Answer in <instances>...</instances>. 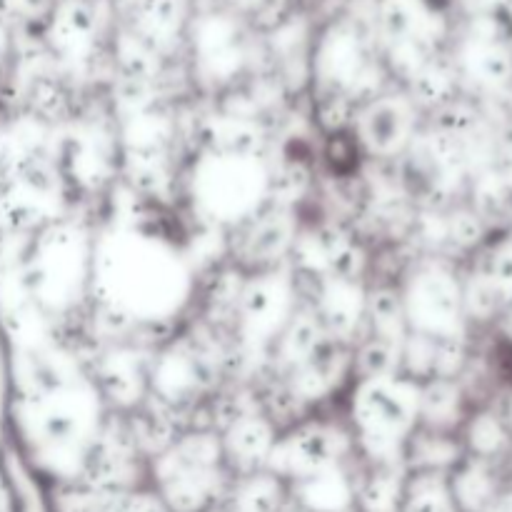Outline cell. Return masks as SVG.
I'll return each mask as SVG.
<instances>
[{
  "label": "cell",
  "mask_w": 512,
  "mask_h": 512,
  "mask_svg": "<svg viewBox=\"0 0 512 512\" xmlns=\"http://www.w3.org/2000/svg\"><path fill=\"white\" fill-rule=\"evenodd\" d=\"M233 488L215 430L183 428L173 443L148 460L145 490L165 512H213Z\"/></svg>",
  "instance_id": "1"
},
{
  "label": "cell",
  "mask_w": 512,
  "mask_h": 512,
  "mask_svg": "<svg viewBox=\"0 0 512 512\" xmlns=\"http://www.w3.org/2000/svg\"><path fill=\"white\" fill-rule=\"evenodd\" d=\"M420 383L400 373L353 380L348 388V428L355 455L365 465H403V450L418 428Z\"/></svg>",
  "instance_id": "2"
},
{
  "label": "cell",
  "mask_w": 512,
  "mask_h": 512,
  "mask_svg": "<svg viewBox=\"0 0 512 512\" xmlns=\"http://www.w3.org/2000/svg\"><path fill=\"white\" fill-rule=\"evenodd\" d=\"M353 458L358 455L348 420L340 423L320 415H305L290 428L280 430L265 470L285 485H293L325 468L350 463Z\"/></svg>",
  "instance_id": "3"
},
{
  "label": "cell",
  "mask_w": 512,
  "mask_h": 512,
  "mask_svg": "<svg viewBox=\"0 0 512 512\" xmlns=\"http://www.w3.org/2000/svg\"><path fill=\"white\" fill-rule=\"evenodd\" d=\"M405 320L413 333L435 340H463V283L445 268H425L400 288Z\"/></svg>",
  "instance_id": "4"
},
{
  "label": "cell",
  "mask_w": 512,
  "mask_h": 512,
  "mask_svg": "<svg viewBox=\"0 0 512 512\" xmlns=\"http://www.w3.org/2000/svg\"><path fill=\"white\" fill-rule=\"evenodd\" d=\"M418 130V108L413 98L378 93L363 100L350 120V135L360 155L373 160H395L410 150Z\"/></svg>",
  "instance_id": "5"
},
{
  "label": "cell",
  "mask_w": 512,
  "mask_h": 512,
  "mask_svg": "<svg viewBox=\"0 0 512 512\" xmlns=\"http://www.w3.org/2000/svg\"><path fill=\"white\" fill-rule=\"evenodd\" d=\"M233 248V265L245 275L278 270L298 243V228L288 210L263 208L240 225Z\"/></svg>",
  "instance_id": "6"
},
{
  "label": "cell",
  "mask_w": 512,
  "mask_h": 512,
  "mask_svg": "<svg viewBox=\"0 0 512 512\" xmlns=\"http://www.w3.org/2000/svg\"><path fill=\"white\" fill-rule=\"evenodd\" d=\"M225 465L233 480L263 473L275 448L280 428L265 415L263 408H245L220 430Z\"/></svg>",
  "instance_id": "7"
},
{
  "label": "cell",
  "mask_w": 512,
  "mask_h": 512,
  "mask_svg": "<svg viewBox=\"0 0 512 512\" xmlns=\"http://www.w3.org/2000/svg\"><path fill=\"white\" fill-rule=\"evenodd\" d=\"M150 365L153 358H143L138 350L125 348L113 350L100 360L95 383L115 413H133L150 398Z\"/></svg>",
  "instance_id": "8"
},
{
  "label": "cell",
  "mask_w": 512,
  "mask_h": 512,
  "mask_svg": "<svg viewBox=\"0 0 512 512\" xmlns=\"http://www.w3.org/2000/svg\"><path fill=\"white\" fill-rule=\"evenodd\" d=\"M355 463L358 458L288 485L290 508L295 512H353Z\"/></svg>",
  "instance_id": "9"
},
{
  "label": "cell",
  "mask_w": 512,
  "mask_h": 512,
  "mask_svg": "<svg viewBox=\"0 0 512 512\" xmlns=\"http://www.w3.org/2000/svg\"><path fill=\"white\" fill-rule=\"evenodd\" d=\"M468 420V398L458 378H433L420 383L418 428L460 433Z\"/></svg>",
  "instance_id": "10"
},
{
  "label": "cell",
  "mask_w": 512,
  "mask_h": 512,
  "mask_svg": "<svg viewBox=\"0 0 512 512\" xmlns=\"http://www.w3.org/2000/svg\"><path fill=\"white\" fill-rule=\"evenodd\" d=\"M405 480V465H365L358 460L353 512H400Z\"/></svg>",
  "instance_id": "11"
},
{
  "label": "cell",
  "mask_w": 512,
  "mask_h": 512,
  "mask_svg": "<svg viewBox=\"0 0 512 512\" xmlns=\"http://www.w3.org/2000/svg\"><path fill=\"white\" fill-rule=\"evenodd\" d=\"M465 458L460 433L415 428L403 450V465L408 473L450 475Z\"/></svg>",
  "instance_id": "12"
},
{
  "label": "cell",
  "mask_w": 512,
  "mask_h": 512,
  "mask_svg": "<svg viewBox=\"0 0 512 512\" xmlns=\"http://www.w3.org/2000/svg\"><path fill=\"white\" fill-rule=\"evenodd\" d=\"M448 488L458 512H488L503 493L493 465L468 455L448 475Z\"/></svg>",
  "instance_id": "13"
},
{
  "label": "cell",
  "mask_w": 512,
  "mask_h": 512,
  "mask_svg": "<svg viewBox=\"0 0 512 512\" xmlns=\"http://www.w3.org/2000/svg\"><path fill=\"white\" fill-rule=\"evenodd\" d=\"M460 440H463L468 458L493 463L495 458H500L508 450V423L500 415L490 413V410H478V413L468 415V420L463 423Z\"/></svg>",
  "instance_id": "14"
},
{
  "label": "cell",
  "mask_w": 512,
  "mask_h": 512,
  "mask_svg": "<svg viewBox=\"0 0 512 512\" xmlns=\"http://www.w3.org/2000/svg\"><path fill=\"white\" fill-rule=\"evenodd\" d=\"M400 512H458L448 488V475L408 473Z\"/></svg>",
  "instance_id": "15"
},
{
  "label": "cell",
  "mask_w": 512,
  "mask_h": 512,
  "mask_svg": "<svg viewBox=\"0 0 512 512\" xmlns=\"http://www.w3.org/2000/svg\"><path fill=\"white\" fill-rule=\"evenodd\" d=\"M470 73L490 88H505L512 80V60L498 45H480L470 58Z\"/></svg>",
  "instance_id": "16"
},
{
  "label": "cell",
  "mask_w": 512,
  "mask_h": 512,
  "mask_svg": "<svg viewBox=\"0 0 512 512\" xmlns=\"http://www.w3.org/2000/svg\"><path fill=\"white\" fill-rule=\"evenodd\" d=\"M445 230H448V240L458 243L460 248H473L483 240V220L470 210L453 213V218L445 220Z\"/></svg>",
  "instance_id": "17"
},
{
  "label": "cell",
  "mask_w": 512,
  "mask_h": 512,
  "mask_svg": "<svg viewBox=\"0 0 512 512\" xmlns=\"http://www.w3.org/2000/svg\"><path fill=\"white\" fill-rule=\"evenodd\" d=\"M488 512H512V488L505 490V493H500L498 503H495Z\"/></svg>",
  "instance_id": "18"
},
{
  "label": "cell",
  "mask_w": 512,
  "mask_h": 512,
  "mask_svg": "<svg viewBox=\"0 0 512 512\" xmlns=\"http://www.w3.org/2000/svg\"><path fill=\"white\" fill-rule=\"evenodd\" d=\"M508 425L512 428V400H510V405H508Z\"/></svg>",
  "instance_id": "19"
}]
</instances>
